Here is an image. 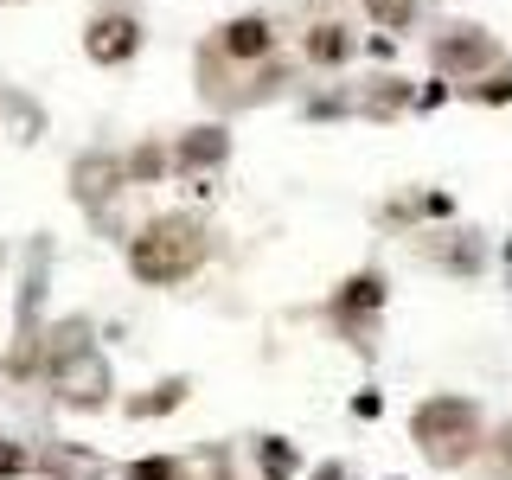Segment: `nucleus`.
Wrapping results in <instances>:
<instances>
[{
    "label": "nucleus",
    "instance_id": "nucleus-1",
    "mask_svg": "<svg viewBox=\"0 0 512 480\" xmlns=\"http://www.w3.org/2000/svg\"><path fill=\"white\" fill-rule=\"evenodd\" d=\"M205 250H212L205 224H199V218H186V212H167V218L141 224V237L128 244V269H135L141 282L167 288V282H186L192 269L205 263Z\"/></svg>",
    "mask_w": 512,
    "mask_h": 480
},
{
    "label": "nucleus",
    "instance_id": "nucleus-2",
    "mask_svg": "<svg viewBox=\"0 0 512 480\" xmlns=\"http://www.w3.org/2000/svg\"><path fill=\"white\" fill-rule=\"evenodd\" d=\"M480 436V416L474 404H461V397H436V404L416 410V442L429 448L436 461H461Z\"/></svg>",
    "mask_w": 512,
    "mask_h": 480
},
{
    "label": "nucleus",
    "instance_id": "nucleus-3",
    "mask_svg": "<svg viewBox=\"0 0 512 480\" xmlns=\"http://www.w3.org/2000/svg\"><path fill=\"white\" fill-rule=\"evenodd\" d=\"M90 58L96 64H122V58H135V45H141V26L128 20V13H103V20H90Z\"/></svg>",
    "mask_w": 512,
    "mask_h": 480
},
{
    "label": "nucleus",
    "instance_id": "nucleus-4",
    "mask_svg": "<svg viewBox=\"0 0 512 480\" xmlns=\"http://www.w3.org/2000/svg\"><path fill=\"white\" fill-rule=\"evenodd\" d=\"M218 52L224 58H269L276 52V26H269L263 13H244V20H231L218 32Z\"/></svg>",
    "mask_w": 512,
    "mask_h": 480
},
{
    "label": "nucleus",
    "instance_id": "nucleus-5",
    "mask_svg": "<svg viewBox=\"0 0 512 480\" xmlns=\"http://www.w3.org/2000/svg\"><path fill=\"white\" fill-rule=\"evenodd\" d=\"M436 64L442 71H474V64H493V45L474 26H455L448 39H436Z\"/></svg>",
    "mask_w": 512,
    "mask_h": 480
},
{
    "label": "nucleus",
    "instance_id": "nucleus-6",
    "mask_svg": "<svg viewBox=\"0 0 512 480\" xmlns=\"http://www.w3.org/2000/svg\"><path fill=\"white\" fill-rule=\"evenodd\" d=\"M346 52H352L346 26H314V32H308V58H314V64H340Z\"/></svg>",
    "mask_w": 512,
    "mask_h": 480
},
{
    "label": "nucleus",
    "instance_id": "nucleus-7",
    "mask_svg": "<svg viewBox=\"0 0 512 480\" xmlns=\"http://www.w3.org/2000/svg\"><path fill=\"white\" fill-rule=\"evenodd\" d=\"M186 167H205V160H224V128H192V141H180Z\"/></svg>",
    "mask_w": 512,
    "mask_h": 480
},
{
    "label": "nucleus",
    "instance_id": "nucleus-8",
    "mask_svg": "<svg viewBox=\"0 0 512 480\" xmlns=\"http://www.w3.org/2000/svg\"><path fill=\"white\" fill-rule=\"evenodd\" d=\"M365 7H372V20H378V26H391V32H397V26H410L416 0H365Z\"/></svg>",
    "mask_w": 512,
    "mask_h": 480
},
{
    "label": "nucleus",
    "instance_id": "nucleus-9",
    "mask_svg": "<svg viewBox=\"0 0 512 480\" xmlns=\"http://www.w3.org/2000/svg\"><path fill=\"white\" fill-rule=\"evenodd\" d=\"M128 480H186V474L167 468V461H135V468H128Z\"/></svg>",
    "mask_w": 512,
    "mask_h": 480
},
{
    "label": "nucleus",
    "instance_id": "nucleus-10",
    "mask_svg": "<svg viewBox=\"0 0 512 480\" xmlns=\"http://www.w3.org/2000/svg\"><path fill=\"white\" fill-rule=\"evenodd\" d=\"M7 474H26V448L20 442H0V480Z\"/></svg>",
    "mask_w": 512,
    "mask_h": 480
},
{
    "label": "nucleus",
    "instance_id": "nucleus-11",
    "mask_svg": "<svg viewBox=\"0 0 512 480\" xmlns=\"http://www.w3.org/2000/svg\"><path fill=\"white\" fill-rule=\"evenodd\" d=\"M480 96H487V103H506V96H512V71H500L493 84H480Z\"/></svg>",
    "mask_w": 512,
    "mask_h": 480
},
{
    "label": "nucleus",
    "instance_id": "nucleus-12",
    "mask_svg": "<svg viewBox=\"0 0 512 480\" xmlns=\"http://www.w3.org/2000/svg\"><path fill=\"white\" fill-rule=\"evenodd\" d=\"M263 468L269 474H288V468H295V455H288V448H263Z\"/></svg>",
    "mask_w": 512,
    "mask_h": 480
}]
</instances>
